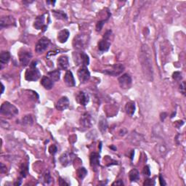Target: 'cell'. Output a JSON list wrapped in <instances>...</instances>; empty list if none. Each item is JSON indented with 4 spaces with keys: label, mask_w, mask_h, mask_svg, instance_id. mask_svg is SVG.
<instances>
[{
    "label": "cell",
    "mask_w": 186,
    "mask_h": 186,
    "mask_svg": "<svg viewBox=\"0 0 186 186\" xmlns=\"http://www.w3.org/2000/svg\"><path fill=\"white\" fill-rule=\"evenodd\" d=\"M52 13L56 19L66 20H68V15L62 10H52Z\"/></svg>",
    "instance_id": "603a6c76"
},
{
    "label": "cell",
    "mask_w": 186,
    "mask_h": 186,
    "mask_svg": "<svg viewBox=\"0 0 186 186\" xmlns=\"http://www.w3.org/2000/svg\"><path fill=\"white\" fill-rule=\"evenodd\" d=\"M139 61L142 67L145 78L150 82L154 81L152 56H151V50L148 44H144L141 46L140 52H139Z\"/></svg>",
    "instance_id": "6da1fadb"
},
{
    "label": "cell",
    "mask_w": 186,
    "mask_h": 186,
    "mask_svg": "<svg viewBox=\"0 0 186 186\" xmlns=\"http://www.w3.org/2000/svg\"><path fill=\"white\" fill-rule=\"evenodd\" d=\"M89 40V35L85 34H81L76 35L73 40V46L76 50H82L88 45Z\"/></svg>",
    "instance_id": "3957f363"
},
{
    "label": "cell",
    "mask_w": 186,
    "mask_h": 186,
    "mask_svg": "<svg viewBox=\"0 0 186 186\" xmlns=\"http://www.w3.org/2000/svg\"><path fill=\"white\" fill-rule=\"evenodd\" d=\"M7 167L5 165L3 164L2 163H1V169H0V171H1V173H5L6 172V170H7Z\"/></svg>",
    "instance_id": "ee69618b"
},
{
    "label": "cell",
    "mask_w": 186,
    "mask_h": 186,
    "mask_svg": "<svg viewBox=\"0 0 186 186\" xmlns=\"http://www.w3.org/2000/svg\"><path fill=\"white\" fill-rule=\"evenodd\" d=\"M41 85L44 87L48 90H50L54 86V81L51 79L49 76H44L42 77V80H41Z\"/></svg>",
    "instance_id": "7402d4cb"
},
{
    "label": "cell",
    "mask_w": 186,
    "mask_h": 186,
    "mask_svg": "<svg viewBox=\"0 0 186 186\" xmlns=\"http://www.w3.org/2000/svg\"><path fill=\"white\" fill-rule=\"evenodd\" d=\"M110 47H111V42H109V39H105L103 38L97 44L98 50L101 52H104L108 51L109 50Z\"/></svg>",
    "instance_id": "d6986e66"
},
{
    "label": "cell",
    "mask_w": 186,
    "mask_h": 186,
    "mask_svg": "<svg viewBox=\"0 0 186 186\" xmlns=\"http://www.w3.org/2000/svg\"><path fill=\"white\" fill-rule=\"evenodd\" d=\"M112 185H124V183L122 180H118L114 182V183L112 184Z\"/></svg>",
    "instance_id": "b9f144b4"
},
{
    "label": "cell",
    "mask_w": 186,
    "mask_h": 186,
    "mask_svg": "<svg viewBox=\"0 0 186 186\" xmlns=\"http://www.w3.org/2000/svg\"><path fill=\"white\" fill-rule=\"evenodd\" d=\"M124 71V66L121 63H118V64H114L111 65L110 68L105 69L103 71V73L105 74L113 76H116L120 75Z\"/></svg>",
    "instance_id": "52a82bcc"
},
{
    "label": "cell",
    "mask_w": 186,
    "mask_h": 186,
    "mask_svg": "<svg viewBox=\"0 0 186 186\" xmlns=\"http://www.w3.org/2000/svg\"><path fill=\"white\" fill-rule=\"evenodd\" d=\"M125 111L128 115L131 116H133L134 111H135V105H134V103H133V102H128V103H126L125 105Z\"/></svg>",
    "instance_id": "cb8c5ba5"
},
{
    "label": "cell",
    "mask_w": 186,
    "mask_h": 186,
    "mask_svg": "<svg viewBox=\"0 0 186 186\" xmlns=\"http://www.w3.org/2000/svg\"><path fill=\"white\" fill-rule=\"evenodd\" d=\"M47 3H48V4H52V5H54V4L56 3V1H51V2L48 1V2H47Z\"/></svg>",
    "instance_id": "f6af8a7d"
},
{
    "label": "cell",
    "mask_w": 186,
    "mask_h": 186,
    "mask_svg": "<svg viewBox=\"0 0 186 186\" xmlns=\"http://www.w3.org/2000/svg\"><path fill=\"white\" fill-rule=\"evenodd\" d=\"M59 185H60V186H63V185L68 186V185H69V184L67 183L66 182H65L64 180L62 178V177H59Z\"/></svg>",
    "instance_id": "f35d334b"
},
{
    "label": "cell",
    "mask_w": 186,
    "mask_h": 186,
    "mask_svg": "<svg viewBox=\"0 0 186 186\" xmlns=\"http://www.w3.org/2000/svg\"><path fill=\"white\" fill-rule=\"evenodd\" d=\"M59 52H60V50H58L50 51V52H49L48 53V57H50V56H56L57 53H58Z\"/></svg>",
    "instance_id": "60d3db41"
},
{
    "label": "cell",
    "mask_w": 186,
    "mask_h": 186,
    "mask_svg": "<svg viewBox=\"0 0 186 186\" xmlns=\"http://www.w3.org/2000/svg\"><path fill=\"white\" fill-rule=\"evenodd\" d=\"M69 106V100L68 98L65 96L60 97V99L57 101L56 104V108L58 111H64V110L67 109Z\"/></svg>",
    "instance_id": "9a60e30c"
},
{
    "label": "cell",
    "mask_w": 186,
    "mask_h": 186,
    "mask_svg": "<svg viewBox=\"0 0 186 186\" xmlns=\"http://www.w3.org/2000/svg\"><path fill=\"white\" fill-rule=\"evenodd\" d=\"M28 164H25V163H23V164L21 165V167H20V176H21L22 178L23 177H26L27 176L28 172Z\"/></svg>",
    "instance_id": "4dcf8cb0"
},
{
    "label": "cell",
    "mask_w": 186,
    "mask_h": 186,
    "mask_svg": "<svg viewBox=\"0 0 186 186\" xmlns=\"http://www.w3.org/2000/svg\"><path fill=\"white\" fill-rule=\"evenodd\" d=\"M48 75L53 81H58L60 80V72L59 70H54V71H50V72H48Z\"/></svg>",
    "instance_id": "4316f807"
},
{
    "label": "cell",
    "mask_w": 186,
    "mask_h": 186,
    "mask_svg": "<svg viewBox=\"0 0 186 186\" xmlns=\"http://www.w3.org/2000/svg\"><path fill=\"white\" fill-rule=\"evenodd\" d=\"M90 166L94 169H97L100 166V154L97 153H92L90 155Z\"/></svg>",
    "instance_id": "ffe728a7"
},
{
    "label": "cell",
    "mask_w": 186,
    "mask_h": 186,
    "mask_svg": "<svg viewBox=\"0 0 186 186\" xmlns=\"http://www.w3.org/2000/svg\"><path fill=\"white\" fill-rule=\"evenodd\" d=\"M129 177H130V180L131 182H135L138 180L139 178H140L139 172L136 169H132L129 173Z\"/></svg>",
    "instance_id": "83f0119b"
},
{
    "label": "cell",
    "mask_w": 186,
    "mask_h": 186,
    "mask_svg": "<svg viewBox=\"0 0 186 186\" xmlns=\"http://www.w3.org/2000/svg\"><path fill=\"white\" fill-rule=\"evenodd\" d=\"M77 76L81 83H85L90 79V73L87 66H81L77 71Z\"/></svg>",
    "instance_id": "9c48e42d"
},
{
    "label": "cell",
    "mask_w": 186,
    "mask_h": 186,
    "mask_svg": "<svg viewBox=\"0 0 186 186\" xmlns=\"http://www.w3.org/2000/svg\"><path fill=\"white\" fill-rule=\"evenodd\" d=\"M57 151H58V148L55 145H52V146L49 147V152H50V154L55 155L57 153Z\"/></svg>",
    "instance_id": "e575fe53"
},
{
    "label": "cell",
    "mask_w": 186,
    "mask_h": 186,
    "mask_svg": "<svg viewBox=\"0 0 186 186\" xmlns=\"http://www.w3.org/2000/svg\"><path fill=\"white\" fill-rule=\"evenodd\" d=\"M159 183H160L161 185L164 186L167 185L166 183H165V181H164V179H163V177H162V175H159Z\"/></svg>",
    "instance_id": "ab89813d"
},
{
    "label": "cell",
    "mask_w": 186,
    "mask_h": 186,
    "mask_svg": "<svg viewBox=\"0 0 186 186\" xmlns=\"http://www.w3.org/2000/svg\"><path fill=\"white\" fill-rule=\"evenodd\" d=\"M69 36H70L69 31L68 29H63L60 31H59L57 39L60 43H65L68 40Z\"/></svg>",
    "instance_id": "44dd1931"
},
{
    "label": "cell",
    "mask_w": 186,
    "mask_h": 186,
    "mask_svg": "<svg viewBox=\"0 0 186 186\" xmlns=\"http://www.w3.org/2000/svg\"><path fill=\"white\" fill-rule=\"evenodd\" d=\"M76 101L80 105L85 106L89 103V97L87 93H86L83 91H80L76 93Z\"/></svg>",
    "instance_id": "7c38bea8"
},
{
    "label": "cell",
    "mask_w": 186,
    "mask_h": 186,
    "mask_svg": "<svg viewBox=\"0 0 186 186\" xmlns=\"http://www.w3.org/2000/svg\"><path fill=\"white\" fill-rule=\"evenodd\" d=\"M10 59V54L8 51H2L0 55V62L2 65L6 64L9 62Z\"/></svg>",
    "instance_id": "484cf974"
},
{
    "label": "cell",
    "mask_w": 186,
    "mask_h": 186,
    "mask_svg": "<svg viewBox=\"0 0 186 186\" xmlns=\"http://www.w3.org/2000/svg\"><path fill=\"white\" fill-rule=\"evenodd\" d=\"M79 122H80L81 127L84 128L85 130H87V129L90 127L92 124H93V122H92V116L89 113L84 114L81 116Z\"/></svg>",
    "instance_id": "4fadbf2b"
},
{
    "label": "cell",
    "mask_w": 186,
    "mask_h": 186,
    "mask_svg": "<svg viewBox=\"0 0 186 186\" xmlns=\"http://www.w3.org/2000/svg\"><path fill=\"white\" fill-rule=\"evenodd\" d=\"M1 114L7 117H14L18 114V109L15 105L9 102H5L2 104L1 109H0Z\"/></svg>",
    "instance_id": "277c9868"
},
{
    "label": "cell",
    "mask_w": 186,
    "mask_h": 186,
    "mask_svg": "<svg viewBox=\"0 0 186 186\" xmlns=\"http://www.w3.org/2000/svg\"><path fill=\"white\" fill-rule=\"evenodd\" d=\"M172 78L175 79V81H180L181 80L182 78V73L180 72H179V71H176V72H175L172 74Z\"/></svg>",
    "instance_id": "836d02e7"
},
{
    "label": "cell",
    "mask_w": 186,
    "mask_h": 186,
    "mask_svg": "<svg viewBox=\"0 0 186 186\" xmlns=\"http://www.w3.org/2000/svg\"><path fill=\"white\" fill-rule=\"evenodd\" d=\"M76 175L79 179L82 180L86 177L87 175V171L85 167H79L76 170Z\"/></svg>",
    "instance_id": "f1b7e54d"
},
{
    "label": "cell",
    "mask_w": 186,
    "mask_h": 186,
    "mask_svg": "<svg viewBox=\"0 0 186 186\" xmlns=\"http://www.w3.org/2000/svg\"><path fill=\"white\" fill-rule=\"evenodd\" d=\"M155 182L151 179H146L143 183V185H154Z\"/></svg>",
    "instance_id": "74e56055"
},
{
    "label": "cell",
    "mask_w": 186,
    "mask_h": 186,
    "mask_svg": "<svg viewBox=\"0 0 186 186\" xmlns=\"http://www.w3.org/2000/svg\"><path fill=\"white\" fill-rule=\"evenodd\" d=\"M19 60L22 66L26 67L29 64L31 59L32 58V53L28 49H21L18 53Z\"/></svg>",
    "instance_id": "8992f818"
},
{
    "label": "cell",
    "mask_w": 186,
    "mask_h": 186,
    "mask_svg": "<svg viewBox=\"0 0 186 186\" xmlns=\"http://www.w3.org/2000/svg\"><path fill=\"white\" fill-rule=\"evenodd\" d=\"M63 80H64V82L65 83V85L68 86V87H72L76 86V81H75L74 77H73V73L71 71H67L66 72H65Z\"/></svg>",
    "instance_id": "ac0fdd59"
},
{
    "label": "cell",
    "mask_w": 186,
    "mask_h": 186,
    "mask_svg": "<svg viewBox=\"0 0 186 186\" xmlns=\"http://www.w3.org/2000/svg\"><path fill=\"white\" fill-rule=\"evenodd\" d=\"M118 84L122 89H129L132 85V78L128 73H124L118 79Z\"/></svg>",
    "instance_id": "30bf717a"
},
{
    "label": "cell",
    "mask_w": 186,
    "mask_h": 186,
    "mask_svg": "<svg viewBox=\"0 0 186 186\" xmlns=\"http://www.w3.org/2000/svg\"><path fill=\"white\" fill-rule=\"evenodd\" d=\"M58 67L60 70H67L69 66L68 58L66 56H61L57 60Z\"/></svg>",
    "instance_id": "e0dca14e"
},
{
    "label": "cell",
    "mask_w": 186,
    "mask_h": 186,
    "mask_svg": "<svg viewBox=\"0 0 186 186\" xmlns=\"http://www.w3.org/2000/svg\"><path fill=\"white\" fill-rule=\"evenodd\" d=\"M43 177H44V182L46 184H50L52 182V177H51V175L50 172H49V171L45 172Z\"/></svg>",
    "instance_id": "1f68e13d"
},
{
    "label": "cell",
    "mask_w": 186,
    "mask_h": 186,
    "mask_svg": "<svg viewBox=\"0 0 186 186\" xmlns=\"http://www.w3.org/2000/svg\"><path fill=\"white\" fill-rule=\"evenodd\" d=\"M98 127H99L100 130H101V132L103 134H104L106 132V130H107L108 128V122H107V120H106L104 117H103V116L100 118L99 124H98Z\"/></svg>",
    "instance_id": "d4e9b609"
},
{
    "label": "cell",
    "mask_w": 186,
    "mask_h": 186,
    "mask_svg": "<svg viewBox=\"0 0 186 186\" xmlns=\"http://www.w3.org/2000/svg\"><path fill=\"white\" fill-rule=\"evenodd\" d=\"M41 77V73L36 68V61H33L30 64L29 68L26 71L25 79L28 81H37Z\"/></svg>",
    "instance_id": "7a4b0ae2"
},
{
    "label": "cell",
    "mask_w": 186,
    "mask_h": 186,
    "mask_svg": "<svg viewBox=\"0 0 186 186\" xmlns=\"http://www.w3.org/2000/svg\"><path fill=\"white\" fill-rule=\"evenodd\" d=\"M108 19V18H107V19L105 20H101V21H98L97 24H96V30L97 31H101L102 28H103V26L104 24H105V23L106 21H107V20Z\"/></svg>",
    "instance_id": "d6a6232c"
},
{
    "label": "cell",
    "mask_w": 186,
    "mask_h": 186,
    "mask_svg": "<svg viewBox=\"0 0 186 186\" xmlns=\"http://www.w3.org/2000/svg\"><path fill=\"white\" fill-rule=\"evenodd\" d=\"M73 158H74V155L72 153L65 152L61 155L59 160H60V162L63 166L67 167L72 163Z\"/></svg>",
    "instance_id": "5bb4252c"
},
{
    "label": "cell",
    "mask_w": 186,
    "mask_h": 186,
    "mask_svg": "<svg viewBox=\"0 0 186 186\" xmlns=\"http://www.w3.org/2000/svg\"><path fill=\"white\" fill-rule=\"evenodd\" d=\"M33 122H34V120L31 115H26L22 118V124L23 125H31Z\"/></svg>",
    "instance_id": "f546056e"
},
{
    "label": "cell",
    "mask_w": 186,
    "mask_h": 186,
    "mask_svg": "<svg viewBox=\"0 0 186 186\" xmlns=\"http://www.w3.org/2000/svg\"><path fill=\"white\" fill-rule=\"evenodd\" d=\"M15 26V20L12 15L2 16L0 20V28H7L9 26Z\"/></svg>",
    "instance_id": "8fae6325"
},
{
    "label": "cell",
    "mask_w": 186,
    "mask_h": 186,
    "mask_svg": "<svg viewBox=\"0 0 186 186\" xmlns=\"http://www.w3.org/2000/svg\"><path fill=\"white\" fill-rule=\"evenodd\" d=\"M167 116V114L165 113V112H163V113H161L160 114V118H161V121L163 122L164 121L165 118H166Z\"/></svg>",
    "instance_id": "7bdbcfd3"
},
{
    "label": "cell",
    "mask_w": 186,
    "mask_h": 186,
    "mask_svg": "<svg viewBox=\"0 0 186 186\" xmlns=\"http://www.w3.org/2000/svg\"><path fill=\"white\" fill-rule=\"evenodd\" d=\"M50 44V41L47 37H42L36 43L35 46V51L38 54L44 52L49 48Z\"/></svg>",
    "instance_id": "ba28073f"
},
{
    "label": "cell",
    "mask_w": 186,
    "mask_h": 186,
    "mask_svg": "<svg viewBox=\"0 0 186 186\" xmlns=\"http://www.w3.org/2000/svg\"><path fill=\"white\" fill-rule=\"evenodd\" d=\"M73 60L77 65H81V66H87L89 64V58L87 54L83 52H76L73 54Z\"/></svg>",
    "instance_id": "5b68a950"
},
{
    "label": "cell",
    "mask_w": 186,
    "mask_h": 186,
    "mask_svg": "<svg viewBox=\"0 0 186 186\" xmlns=\"http://www.w3.org/2000/svg\"><path fill=\"white\" fill-rule=\"evenodd\" d=\"M2 93H4V90H5V86H4L3 84H2Z\"/></svg>",
    "instance_id": "bcb514c9"
},
{
    "label": "cell",
    "mask_w": 186,
    "mask_h": 186,
    "mask_svg": "<svg viewBox=\"0 0 186 186\" xmlns=\"http://www.w3.org/2000/svg\"><path fill=\"white\" fill-rule=\"evenodd\" d=\"M44 20H45V15L38 16L34 22V27L37 30L44 29V31H45L48 26L44 25Z\"/></svg>",
    "instance_id": "2e32d148"
},
{
    "label": "cell",
    "mask_w": 186,
    "mask_h": 186,
    "mask_svg": "<svg viewBox=\"0 0 186 186\" xmlns=\"http://www.w3.org/2000/svg\"><path fill=\"white\" fill-rule=\"evenodd\" d=\"M180 91L183 95H185V82L183 81L180 85Z\"/></svg>",
    "instance_id": "8d00e7d4"
},
{
    "label": "cell",
    "mask_w": 186,
    "mask_h": 186,
    "mask_svg": "<svg viewBox=\"0 0 186 186\" xmlns=\"http://www.w3.org/2000/svg\"><path fill=\"white\" fill-rule=\"evenodd\" d=\"M143 173L144 175H146V176L149 177L151 175V170H150V167L148 166H145L143 167Z\"/></svg>",
    "instance_id": "d590c367"
}]
</instances>
